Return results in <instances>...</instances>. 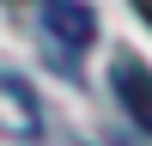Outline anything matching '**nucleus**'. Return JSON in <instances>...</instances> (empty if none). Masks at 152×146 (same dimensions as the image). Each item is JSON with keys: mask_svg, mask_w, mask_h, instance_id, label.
Segmentation results:
<instances>
[{"mask_svg": "<svg viewBox=\"0 0 152 146\" xmlns=\"http://www.w3.org/2000/svg\"><path fill=\"white\" fill-rule=\"evenodd\" d=\"M0 140H12V146L43 140V97L18 73H0Z\"/></svg>", "mask_w": 152, "mask_h": 146, "instance_id": "nucleus-2", "label": "nucleus"}, {"mask_svg": "<svg viewBox=\"0 0 152 146\" xmlns=\"http://www.w3.org/2000/svg\"><path fill=\"white\" fill-rule=\"evenodd\" d=\"M110 85H116V97H122V116H128L140 134H152V67L140 55H116Z\"/></svg>", "mask_w": 152, "mask_h": 146, "instance_id": "nucleus-3", "label": "nucleus"}, {"mask_svg": "<svg viewBox=\"0 0 152 146\" xmlns=\"http://www.w3.org/2000/svg\"><path fill=\"white\" fill-rule=\"evenodd\" d=\"M43 36H49V49H55L61 73H73V55L91 49V36H97V12L85 6V0H49L43 6Z\"/></svg>", "mask_w": 152, "mask_h": 146, "instance_id": "nucleus-1", "label": "nucleus"}, {"mask_svg": "<svg viewBox=\"0 0 152 146\" xmlns=\"http://www.w3.org/2000/svg\"><path fill=\"white\" fill-rule=\"evenodd\" d=\"M67 146H97V140H67Z\"/></svg>", "mask_w": 152, "mask_h": 146, "instance_id": "nucleus-4", "label": "nucleus"}]
</instances>
